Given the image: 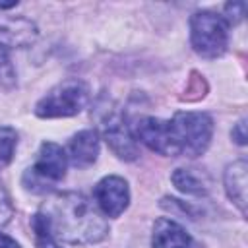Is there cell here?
<instances>
[{
	"label": "cell",
	"mask_w": 248,
	"mask_h": 248,
	"mask_svg": "<svg viewBox=\"0 0 248 248\" xmlns=\"http://www.w3.org/2000/svg\"><path fill=\"white\" fill-rule=\"evenodd\" d=\"M56 238L70 244H95L101 242L108 225L93 207V203L76 192L54 196L41 211Z\"/></svg>",
	"instance_id": "cell-1"
},
{
	"label": "cell",
	"mask_w": 248,
	"mask_h": 248,
	"mask_svg": "<svg viewBox=\"0 0 248 248\" xmlns=\"http://www.w3.org/2000/svg\"><path fill=\"white\" fill-rule=\"evenodd\" d=\"M169 126L176 155H202L213 136V120L205 112H176Z\"/></svg>",
	"instance_id": "cell-2"
},
{
	"label": "cell",
	"mask_w": 248,
	"mask_h": 248,
	"mask_svg": "<svg viewBox=\"0 0 248 248\" xmlns=\"http://www.w3.org/2000/svg\"><path fill=\"white\" fill-rule=\"evenodd\" d=\"M229 25L223 16L202 10L190 17V41L192 48L203 58H217L227 50Z\"/></svg>",
	"instance_id": "cell-3"
},
{
	"label": "cell",
	"mask_w": 248,
	"mask_h": 248,
	"mask_svg": "<svg viewBox=\"0 0 248 248\" xmlns=\"http://www.w3.org/2000/svg\"><path fill=\"white\" fill-rule=\"evenodd\" d=\"M89 91L85 83L78 79H68L54 89H50L37 105H35V114L41 118H66L74 116L83 110L87 105Z\"/></svg>",
	"instance_id": "cell-4"
},
{
	"label": "cell",
	"mask_w": 248,
	"mask_h": 248,
	"mask_svg": "<svg viewBox=\"0 0 248 248\" xmlns=\"http://www.w3.org/2000/svg\"><path fill=\"white\" fill-rule=\"evenodd\" d=\"M66 167H68L66 151L54 141H45L39 149L35 165L31 169H27V172L23 176V184L27 190L46 192V188L50 184L64 178Z\"/></svg>",
	"instance_id": "cell-5"
},
{
	"label": "cell",
	"mask_w": 248,
	"mask_h": 248,
	"mask_svg": "<svg viewBox=\"0 0 248 248\" xmlns=\"http://www.w3.org/2000/svg\"><path fill=\"white\" fill-rule=\"evenodd\" d=\"M132 134L145 147H149L151 151H155L159 155H176V149H174V143L170 138L169 120H161L155 116L140 118L134 124Z\"/></svg>",
	"instance_id": "cell-6"
},
{
	"label": "cell",
	"mask_w": 248,
	"mask_h": 248,
	"mask_svg": "<svg viewBox=\"0 0 248 248\" xmlns=\"http://www.w3.org/2000/svg\"><path fill=\"white\" fill-rule=\"evenodd\" d=\"M93 198L107 217H118L130 203L128 182L120 176H105L93 188Z\"/></svg>",
	"instance_id": "cell-7"
},
{
	"label": "cell",
	"mask_w": 248,
	"mask_h": 248,
	"mask_svg": "<svg viewBox=\"0 0 248 248\" xmlns=\"http://www.w3.org/2000/svg\"><path fill=\"white\" fill-rule=\"evenodd\" d=\"M103 134L110 149L124 161H134L138 157V145L132 130L126 126L124 118L118 112H112L107 116L103 124Z\"/></svg>",
	"instance_id": "cell-8"
},
{
	"label": "cell",
	"mask_w": 248,
	"mask_h": 248,
	"mask_svg": "<svg viewBox=\"0 0 248 248\" xmlns=\"http://www.w3.org/2000/svg\"><path fill=\"white\" fill-rule=\"evenodd\" d=\"M39 31L27 17L0 16V48H23L35 43Z\"/></svg>",
	"instance_id": "cell-9"
},
{
	"label": "cell",
	"mask_w": 248,
	"mask_h": 248,
	"mask_svg": "<svg viewBox=\"0 0 248 248\" xmlns=\"http://www.w3.org/2000/svg\"><path fill=\"white\" fill-rule=\"evenodd\" d=\"M153 248H194L192 236L172 219L161 217L153 225L151 234Z\"/></svg>",
	"instance_id": "cell-10"
},
{
	"label": "cell",
	"mask_w": 248,
	"mask_h": 248,
	"mask_svg": "<svg viewBox=\"0 0 248 248\" xmlns=\"http://www.w3.org/2000/svg\"><path fill=\"white\" fill-rule=\"evenodd\" d=\"M99 155V136L95 130H81L78 132L68 145V159L74 167L85 169L97 161Z\"/></svg>",
	"instance_id": "cell-11"
},
{
	"label": "cell",
	"mask_w": 248,
	"mask_h": 248,
	"mask_svg": "<svg viewBox=\"0 0 248 248\" xmlns=\"http://www.w3.org/2000/svg\"><path fill=\"white\" fill-rule=\"evenodd\" d=\"M248 165L244 159L234 161L225 170V190L227 196L232 200V203L240 209V213H246V186H248Z\"/></svg>",
	"instance_id": "cell-12"
},
{
	"label": "cell",
	"mask_w": 248,
	"mask_h": 248,
	"mask_svg": "<svg viewBox=\"0 0 248 248\" xmlns=\"http://www.w3.org/2000/svg\"><path fill=\"white\" fill-rule=\"evenodd\" d=\"M172 184L188 196H205L207 194V184L200 174L194 172V169H176L172 172Z\"/></svg>",
	"instance_id": "cell-13"
},
{
	"label": "cell",
	"mask_w": 248,
	"mask_h": 248,
	"mask_svg": "<svg viewBox=\"0 0 248 248\" xmlns=\"http://www.w3.org/2000/svg\"><path fill=\"white\" fill-rule=\"evenodd\" d=\"M31 227L35 231V244L37 248H62L56 240V236L50 231V225L43 213H35L31 219Z\"/></svg>",
	"instance_id": "cell-14"
},
{
	"label": "cell",
	"mask_w": 248,
	"mask_h": 248,
	"mask_svg": "<svg viewBox=\"0 0 248 248\" xmlns=\"http://www.w3.org/2000/svg\"><path fill=\"white\" fill-rule=\"evenodd\" d=\"M17 145V134L14 128L0 126V170L10 165L14 159V151Z\"/></svg>",
	"instance_id": "cell-15"
},
{
	"label": "cell",
	"mask_w": 248,
	"mask_h": 248,
	"mask_svg": "<svg viewBox=\"0 0 248 248\" xmlns=\"http://www.w3.org/2000/svg\"><path fill=\"white\" fill-rule=\"evenodd\" d=\"M0 85L2 87H14L16 85V70L10 62L6 48H0Z\"/></svg>",
	"instance_id": "cell-16"
},
{
	"label": "cell",
	"mask_w": 248,
	"mask_h": 248,
	"mask_svg": "<svg viewBox=\"0 0 248 248\" xmlns=\"http://www.w3.org/2000/svg\"><path fill=\"white\" fill-rule=\"evenodd\" d=\"M244 10H246V4H244V2L227 4V6H225V16H223V19L227 21V25H231V23L234 25V23H238V21L242 19Z\"/></svg>",
	"instance_id": "cell-17"
},
{
	"label": "cell",
	"mask_w": 248,
	"mask_h": 248,
	"mask_svg": "<svg viewBox=\"0 0 248 248\" xmlns=\"http://www.w3.org/2000/svg\"><path fill=\"white\" fill-rule=\"evenodd\" d=\"M231 136H232V140H234L238 145H244V143H246V122L240 120L238 124H234Z\"/></svg>",
	"instance_id": "cell-18"
},
{
	"label": "cell",
	"mask_w": 248,
	"mask_h": 248,
	"mask_svg": "<svg viewBox=\"0 0 248 248\" xmlns=\"http://www.w3.org/2000/svg\"><path fill=\"white\" fill-rule=\"evenodd\" d=\"M0 248H19V244H17L12 236H8V234L0 232Z\"/></svg>",
	"instance_id": "cell-19"
},
{
	"label": "cell",
	"mask_w": 248,
	"mask_h": 248,
	"mask_svg": "<svg viewBox=\"0 0 248 248\" xmlns=\"http://www.w3.org/2000/svg\"><path fill=\"white\" fill-rule=\"evenodd\" d=\"M14 6H17L16 0H12V2H0V10H8V8H14Z\"/></svg>",
	"instance_id": "cell-20"
}]
</instances>
